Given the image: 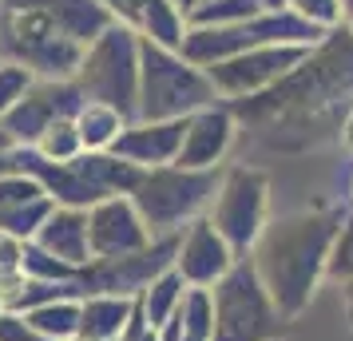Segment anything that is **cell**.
Segmentation results:
<instances>
[{"label":"cell","instance_id":"obj_1","mask_svg":"<svg viewBox=\"0 0 353 341\" xmlns=\"http://www.w3.org/2000/svg\"><path fill=\"white\" fill-rule=\"evenodd\" d=\"M341 223H345V211L330 207V203L290 211L282 218H274L262 230L258 246L250 250L258 278L286 322L305 313L321 278H330V254H334Z\"/></svg>","mask_w":353,"mask_h":341},{"label":"cell","instance_id":"obj_2","mask_svg":"<svg viewBox=\"0 0 353 341\" xmlns=\"http://www.w3.org/2000/svg\"><path fill=\"white\" fill-rule=\"evenodd\" d=\"M17 163L24 175H32L48 191L56 207H76V211H92L112 195H131L143 179L139 167L123 163L112 151H83L72 163H48L32 147H17Z\"/></svg>","mask_w":353,"mask_h":341},{"label":"cell","instance_id":"obj_3","mask_svg":"<svg viewBox=\"0 0 353 341\" xmlns=\"http://www.w3.org/2000/svg\"><path fill=\"white\" fill-rule=\"evenodd\" d=\"M219 99L207 68L191 64L175 48L151 40L139 44V119H191Z\"/></svg>","mask_w":353,"mask_h":341},{"label":"cell","instance_id":"obj_4","mask_svg":"<svg viewBox=\"0 0 353 341\" xmlns=\"http://www.w3.org/2000/svg\"><path fill=\"white\" fill-rule=\"evenodd\" d=\"M83 52L36 4L0 0V60L28 68L36 80H76Z\"/></svg>","mask_w":353,"mask_h":341},{"label":"cell","instance_id":"obj_5","mask_svg":"<svg viewBox=\"0 0 353 341\" xmlns=\"http://www.w3.org/2000/svg\"><path fill=\"white\" fill-rule=\"evenodd\" d=\"M223 183V167L219 171H191V167H155L143 171L139 187L131 191L135 211L143 214L147 230L163 238V234H183L194 218L210 214V203L219 195Z\"/></svg>","mask_w":353,"mask_h":341},{"label":"cell","instance_id":"obj_6","mask_svg":"<svg viewBox=\"0 0 353 341\" xmlns=\"http://www.w3.org/2000/svg\"><path fill=\"white\" fill-rule=\"evenodd\" d=\"M210 298H214V341H282L290 333V322L266 293L250 254L234 262L219 286H210Z\"/></svg>","mask_w":353,"mask_h":341},{"label":"cell","instance_id":"obj_7","mask_svg":"<svg viewBox=\"0 0 353 341\" xmlns=\"http://www.w3.org/2000/svg\"><path fill=\"white\" fill-rule=\"evenodd\" d=\"M139 44L143 36L112 24L92 48L83 52V64L76 72L83 99L108 103L123 119H139Z\"/></svg>","mask_w":353,"mask_h":341},{"label":"cell","instance_id":"obj_8","mask_svg":"<svg viewBox=\"0 0 353 341\" xmlns=\"http://www.w3.org/2000/svg\"><path fill=\"white\" fill-rule=\"evenodd\" d=\"M207 218L230 242V250L246 258L258 246L262 230L270 227V175L246 163L223 167V183H219V195L210 203Z\"/></svg>","mask_w":353,"mask_h":341},{"label":"cell","instance_id":"obj_9","mask_svg":"<svg viewBox=\"0 0 353 341\" xmlns=\"http://www.w3.org/2000/svg\"><path fill=\"white\" fill-rule=\"evenodd\" d=\"M175 254H179V234H163V238H151L147 250L128 254V258H92L80 270L76 286H80L83 298H92V293L139 298L159 274L175 270Z\"/></svg>","mask_w":353,"mask_h":341},{"label":"cell","instance_id":"obj_10","mask_svg":"<svg viewBox=\"0 0 353 341\" xmlns=\"http://www.w3.org/2000/svg\"><path fill=\"white\" fill-rule=\"evenodd\" d=\"M305 56H310V48H302V44H262V48H250L234 60L207 68V76L226 103H239V99H254L278 87Z\"/></svg>","mask_w":353,"mask_h":341},{"label":"cell","instance_id":"obj_11","mask_svg":"<svg viewBox=\"0 0 353 341\" xmlns=\"http://www.w3.org/2000/svg\"><path fill=\"white\" fill-rule=\"evenodd\" d=\"M83 107V92L76 80H36L24 99L0 119V127L8 131L12 147H36V139L64 115H76Z\"/></svg>","mask_w":353,"mask_h":341},{"label":"cell","instance_id":"obj_12","mask_svg":"<svg viewBox=\"0 0 353 341\" xmlns=\"http://www.w3.org/2000/svg\"><path fill=\"white\" fill-rule=\"evenodd\" d=\"M151 230H147L143 214L135 211L131 195H112L96 203L88 211V242H92V258H128L151 246Z\"/></svg>","mask_w":353,"mask_h":341},{"label":"cell","instance_id":"obj_13","mask_svg":"<svg viewBox=\"0 0 353 341\" xmlns=\"http://www.w3.org/2000/svg\"><path fill=\"white\" fill-rule=\"evenodd\" d=\"M234 262H239V254L230 250V242L214 230V223H210L207 214L194 218L191 227L179 234L175 270L183 274V282H187L191 290H210V286H219V282L230 274Z\"/></svg>","mask_w":353,"mask_h":341},{"label":"cell","instance_id":"obj_14","mask_svg":"<svg viewBox=\"0 0 353 341\" xmlns=\"http://www.w3.org/2000/svg\"><path fill=\"white\" fill-rule=\"evenodd\" d=\"M239 135V115L234 107L219 99L203 112H194L187 119V135H183V151H179V167H191V171H219L226 159V151L234 147Z\"/></svg>","mask_w":353,"mask_h":341},{"label":"cell","instance_id":"obj_15","mask_svg":"<svg viewBox=\"0 0 353 341\" xmlns=\"http://www.w3.org/2000/svg\"><path fill=\"white\" fill-rule=\"evenodd\" d=\"M183 135H187V119H131L119 143L112 147V155H119L139 171L171 167V163H179Z\"/></svg>","mask_w":353,"mask_h":341},{"label":"cell","instance_id":"obj_16","mask_svg":"<svg viewBox=\"0 0 353 341\" xmlns=\"http://www.w3.org/2000/svg\"><path fill=\"white\" fill-rule=\"evenodd\" d=\"M40 250H48L52 258L68 262L83 270L92 262V242H88V211H76V207H56L52 218L44 223V230L32 238Z\"/></svg>","mask_w":353,"mask_h":341},{"label":"cell","instance_id":"obj_17","mask_svg":"<svg viewBox=\"0 0 353 341\" xmlns=\"http://www.w3.org/2000/svg\"><path fill=\"white\" fill-rule=\"evenodd\" d=\"M135 298H115V293H92L80 298V338L83 341H119L131 325Z\"/></svg>","mask_w":353,"mask_h":341},{"label":"cell","instance_id":"obj_18","mask_svg":"<svg viewBox=\"0 0 353 341\" xmlns=\"http://www.w3.org/2000/svg\"><path fill=\"white\" fill-rule=\"evenodd\" d=\"M187 282H183V274L179 270H167V274H159L151 286H147L135 302H139V309H143V318L151 329H167V325L175 322L179 306H183V298H187Z\"/></svg>","mask_w":353,"mask_h":341},{"label":"cell","instance_id":"obj_19","mask_svg":"<svg viewBox=\"0 0 353 341\" xmlns=\"http://www.w3.org/2000/svg\"><path fill=\"white\" fill-rule=\"evenodd\" d=\"M128 123L131 119H123L115 107L96 103V99H83V107L76 112V127H80L83 151H112Z\"/></svg>","mask_w":353,"mask_h":341},{"label":"cell","instance_id":"obj_20","mask_svg":"<svg viewBox=\"0 0 353 341\" xmlns=\"http://www.w3.org/2000/svg\"><path fill=\"white\" fill-rule=\"evenodd\" d=\"M24 318H28V325H36L52 341L80 338V298H60V302H48V306H36Z\"/></svg>","mask_w":353,"mask_h":341},{"label":"cell","instance_id":"obj_21","mask_svg":"<svg viewBox=\"0 0 353 341\" xmlns=\"http://www.w3.org/2000/svg\"><path fill=\"white\" fill-rule=\"evenodd\" d=\"M52 211H56V203L48 195L28 198V203H20L12 211H0V234L17 238V242H32L36 234L44 230V223L52 218Z\"/></svg>","mask_w":353,"mask_h":341},{"label":"cell","instance_id":"obj_22","mask_svg":"<svg viewBox=\"0 0 353 341\" xmlns=\"http://www.w3.org/2000/svg\"><path fill=\"white\" fill-rule=\"evenodd\" d=\"M179 341H214V298L210 290H187L179 306Z\"/></svg>","mask_w":353,"mask_h":341},{"label":"cell","instance_id":"obj_23","mask_svg":"<svg viewBox=\"0 0 353 341\" xmlns=\"http://www.w3.org/2000/svg\"><path fill=\"white\" fill-rule=\"evenodd\" d=\"M40 159L48 163H72L83 155V139H80V127H76V115H64V119H56L32 147Z\"/></svg>","mask_w":353,"mask_h":341},{"label":"cell","instance_id":"obj_24","mask_svg":"<svg viewBox=\"0 0 353 341\" xmlns=\"http://www.w3.org/2000/svg\"><path fill=\"white\" fill-rule=\"evenodd\" d=\"M262 8H258L254 0H203L191 17H187V24L191 28H226V24H246Z\"/></svg>","mask_w":353,"mask_h":341},{"label":"cell","instance_id":"obj_25","mask_svg":"<svg viewBox=\"0 0 353 341\" xmlns=\"http://www.w3.org/2000/svg\"><path fill=\"white\" fill-rule=\"evenodd\" d=\"M24 282H28V274H24V242L0 234V298H4V309L24 290Z\"/></svg>","mask_w":353,"mask_h":341},{"label":"cell","instance_id":"obj_26","mask_svg":"<svg viewBox=\"0 0 353 341\" xmlns=\"http://www.w3.org/2000/svg\"><path fill=\"white\" fill-rule=\"evenodd\" d=\"M24 274L32 282H76L80 270L60 258H52L48 250H40L36 242H24Z\"/></svg>","mask_w":353,"mask_h":341},{"label":"cell","instance_id":"obj_27","mask_svg":"<svg viewBox=\"0 0 353 341\" xmlns=\"http://www.w3.org/2000/svg\"><path fill=\"white\" fill-rule=\"evenodd\" d=\"M290 12H298L318 32H334V28L345 24V4L341 0H290Z\"/></svg>","mask_w":353,"mask_h":341},{"label":"cell","instance_id":"obj_28","mask_svg":"<svg viewBox=\"0 0 353 341\" xmlns=\"http://www.w3.org/2000/svg\"><path fill=\"white\" fill-rule=\"evenodd\" d=\"M36 83V76L28 72V68L20 64H8V60H0V119L17 107L20 99H24V92Z\"/></svg>","mask_w":353,"mask_h":341},{"label":"cell","instance_id":"obj_29","mask_svg":"<svg viewBox=\"0 0 353 341\" xmlns=\"http://www.w3.org/2000/svg\"><path fill=\"white\" fill-rule=\"evenodd\" d=\"M48 195L32 175H24V171H12V175H0V211H12L20 203H28V198H40Z\"/></svg>","mask_w":353,"mask_h":341},{"label":"cell","instance_id":"obj_30","mask_svg":"<svg viewBox=\"0 0 353 341\" xmlns=\"http://www.w3.org/2000/svg\"><path fill=\"white\" fill-rule=\"evenodd\" d=\"M330 278H337V282L353 278V211H345V223L337 230L334 254H330Z\"/></svg>","mask_w":353,"mask_h":341},{"label":"cell","instance_id":"obj_31","mask_svg":"<svg viewBox=\"0 0 353 341\" xmlns=\"http://www.w3.org/2000/svg\"><path fill=\"white\" fill-rule=\"evenodd\" d=\"M0 341H52V338H44L36 325H28L24 313H4L0 318Z\"/></svg>","mask_w":353,"mask_h":341},{"label":"cell","instance_id":"obj_32","mask_svg":"<svg viewBox=\"0 0 353 341\" xmlns=\"http://www.w3.org/2000/svg\"><path fill=\"white\" fill-rule=\"evenodd\" d=\"M119 341H163V333H159V329H151V325H147L143 309H139V302H135V313H131V325L123 329V338H119Z\"/></svg>","mask_w":353,"mask_h":341},{"label":"cell","instance_id":"obj_33","mask_svg":"<svg viewBox=\"0 0 353 341\" xmlns=\"http://www.w3.org/2000/svg\"><path fill=\"white\" fill-rule=\"evenodd\" d=\"M337 139H341V147H345V151H353V103L345 107V115H341V127H337Z\"/></svg>","mask_w":353,"mask_h":341},{"label":"cell","instance_id":"obj_34","mask_svg":"<svg viewBox=\"0 0 353 341\" xmlns=\"http://www.w3.org/2000/svg\"><path fill=\"white\" fill-rule=\"evenodd\" d=\"M341 306H345V322H350V333H353V278L341 282Z\"/></svg>","mask_w":353,"mask_h":341},{"label":"cell","instance_id":"obj_35","mask_svg":"<svg viewBox=\"0 0 353 341\" xmlns=\"http://www.w3.org/2000/svg\"><path fill=\"white\" fill-rule=\"evenodd\" d=\"M12 171H20L17 151H0V175H12Z\"/></svg>","mask_w":353,"mask_h":341},{"label":"cell","instance_id":"obj_36","mask_svg":"<svg viewBox=\"0 0 353 341\" xmlns=\"http://www.w3.org/2000/svg\"><path fill=\"white\" fill-rule=\"evenodd\" d=\"M262 12H282V8H290V0H254Z\"/></svg>","mask_w":353,"mask_h":341},{"label":"cell","instance_id":"obj_37","mask_svg":"<svg viewBox=\"0 0 353 341\" xmlns=\"http://www.w3.org/2000/svg\"><path fill=\"white\" fill-rule=\"evenodd\" d=\"M171 4H175V8L183 12V17H191V12L199 8V4H203V0H171Z\"/></svg>","mask_w":353,"mask_h":341},{"label":"cell","instance_id":"obj_38","mask_svg":"<svg viewBox=\"0 0 353 341\" xmlns=\"http://www.w3.org/2000/svg\"><path fill=\"white\" fill-rule=\"evenodd\" d=\"M341 4H345V28L353 32V0H341Z\"/></svg>","mask_w":353,"mask_h":341},{"label":"cell","instance_id":"obj_39","mask_svg":"<svg viewBox=\"0 0 353 341\" xmlns=\"http://www.w3.org/2000/svg\"><path fill=\"white\" fill-rule=\"evenodd\" d=\"M0 151H17V147H12V139H8V131L0 127Z\"/></svg>","mask_w":353,"mask_h":341},{"label":"cell","instance_id":"obj_40","mask_svg":"<svg viewBox=\"0 0 353 341\" xmlns=\"http://www.w3.org/2000/svg\"><path fill=\"white\" fill-rule=\"evenodd\" d=\"M4 313H8V309H4V298H0V318H4Z\"/></svg>","mask_w":353,"mask_h":341},{"label":"cell","instance_id":"obj_41","mask_svg":"<svg viewBox=\"0 0 353 341\" xmlns=\"http://www.w3.org/2000/svg\"><path fill=\"white\" fill-rule=\"evenodd\" d=\"M350 198H353V183H350Z\"/></svg>","mask_w":353,"mask_h":341},{"label":"cell","instance_id":"obj_42","mask_svg":"<svg viewBox=\"0 0 353 341\" xmlns=\"http://www.w3.org/2000/svg\"><path fill=\"white\" fill-rule=\"evenodd\" d=\"M76 341H83V338H76Z\"/></svg>","mask_w":353,"mask_h":341}]
</instances>
